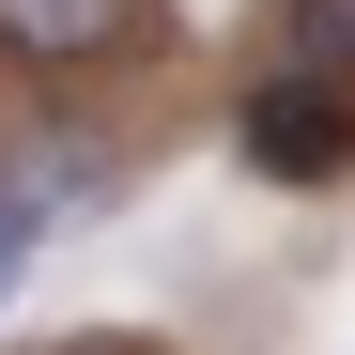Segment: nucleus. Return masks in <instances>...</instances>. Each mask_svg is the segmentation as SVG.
Returning <instances> with one entry per match:
<instances>
[{
	"label": "nucleus",
	"mask_w": 355,
	"mask_h": 355,
	"mask_svg": "<svg viewBox=\"0 0 355 355\" xmlns=\"http://www.w3.org/2000/svg\"><path fill=\"white\" fill-rule=\"evenodd\" d=\"M232 155L278 170V186H324V170H355V93H324V78H263L248 124H232Z\"/></svg>",
	"instance_id": "obj_1"
},
{
	"label": "nucleus",
	"mask_w": 355,
	"mask_h": 355,
	"mask_svg": "<svg viewBox=\"0 0 355 355\" xmlns=\"http://www.w3.org/2000/svg\"><path fill=\"white\" fill-rule=\"evenodd\" d=\"M0 46L16 62H108V46H139V0H0Z\"/></svg>",
	"instance_id": "obj_2"
},
{
	"label": "nucleus",
	"mask_w": 355,
	"mask_h": 355,
	"mask_svg": "<svg viewBox=\"0 0 355 355\" xmlns=\"http://www.w3.org/2000/svg\"><path fill=\"white\" fill-rule=\"evenodd\" d=\"M278 78L355 93V0H293V16H278Z\"/></svg>",
	"instance_id": "obj_3"
},
{
	"label": "nucleus",
	"mask_w": 355,
	"mask_h": 355,
	"mask_svg": "<svg viewBox=\"0 0 355 355\" xmlns=\"http://www.w3.org/2000/svg\"><path fill=\"white\" fill-rule=\"evenodd\" d=\"M16 263H31V232H16V216H0V293H16Z\"/></svg>",
	"instance_id": "obj_4"
}]
</instances>
